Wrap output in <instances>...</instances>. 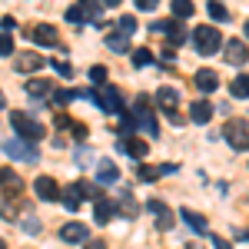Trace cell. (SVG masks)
Returning a JSON list of instances; mask_svg holds the SVG:
<instances>
[{"label":"cell","instance_id":"cell-1","mask_svg":"<svg viewBox=\"0 0 249 249\" xmlns=\"http://www.w3.org/2000/svg\"><path fill=\"white\" fill-rule=\"evenodd\" d=\"M10 123H14V130L20 133V140H27V143H37V140H43V126H40L34 116H27V113H20V110H14L10 113Z\"/></svg>","mask_w":249,"mask_h":249},{"label":"cell","instance_id":"cell-2","mask_svg":"<svg viewBox=\"0 0 249 249\" xmlns=\"http://www.w3.org/2000/svg\"><path fill=\"white\" fill-rule=\"evenodd\" d=\"M223 136H226V143H230L232 150H249V123L246 120H226V126H223Z\"/></svg>","mask_w":249,"mask_h":249},{"label":"cell","instance_id":"cell-3","mask_svg":"<svg viewBox=\"0 0 249 249\" xmlns=\"http://www.w3.org/2000/svg\"><path fill=\"white\" fill-rule=\"evenodd\" d=\"M193 40H196V50H199L203 57H213V53L223 47V37H219L216 27H196V30H193Z\"/></svg>","mask_w":249,"mask_h":249},{"label":"cell","instance_id":"cell-4","mask_svg":"<svg viewBox=\"0 0 249 249\" xmlns=\"http://www.w3.org/2000/svg\"><path fill=\"white\" fill-rule=\"evenodd\" d=\"M156 107L170 116V123H183V116L176 113V107H179V93H176L173 87H160V90H156Z\"/></svg>","mask_w":249,"mask_h":249},{"label":"cell","instance_id":"cell-5","mask_svg":"<svg viewBox=\"0 0 249 249\" xmlns=\"http://www.w3.org/2000/svg\"><path fill=\"white\" fill-rule=\"evenodd\" d=\"M3 150H7V156H14V160H20V163H37V160H40L37 146L27 143V140H7Z\"/></svg>","mask_w":249,"mask_h":249},{"label":"cell","instance_id":"cell-6","mask_svg":"<svg viewBox=\"0 0 249 249\" xmlns=\"http://www.w3.org/2000/svg\"><path fill=\"white\" fill-rule=\"evenodd\" d=\"M90 100H96L107 113H123V96H120V90H113V87H107L103 93H87Z\"/></svg>","mask_w":249,"mask_h":249},{"label":"cell","instance_id":"cell-7","mask_svg":"<svg viewBox=\"0 0 249 249\" xmlns=\"http://www.w3.org/2000/svg\"><path fill=\"white\" fill-rule=\"evenodd\" d=\"M0 190H3V196H20V190H23V179H20L14 170H7V166H0Z\"/></svg>","mask_w":249,"mask_h":249},{"label":"cell","instance_id":"cell-8","mask_svg":"<svg viewBox=\"0 0 249 249\" xmlns=\"http://www.w3.org/2000/svg\"><path fill=\"white\" fill-rule=\"evenodd\" d=\"M136 123H140L146 133H156L153 110H150V96H136Z\"/></svg>","mask_w":249,"mask_h":249},{"label":"cell","instance_id":"cell-9","mask_svg":"<svg viewBox=\"0 0 249 249\" xmlns=\"http://www.w3.org/2000/svg\"><path fill=\"white\" fill-rule=\"evenodd\" d=\"M146 210L156 216V226H160V230H173V223H176V219H173L170 206H166L163 199H150V203H146Z\"/></svg>","mask_w":249,"mask_h":249},{"label":"cell","instance_id":"cell-10","mask_svg":"<svg viewBox=\"0 0 249 249\" xmlns=\"http://www.w3.org/2000/svg\"><path fill=\"white\" fill-rule=\"evenodd\" d=\"M34 190H37V196L43 199V203H53V199H60V186H57V179H53V176H37Z\"/></svg>","mask_w":249,"mask_h":249},{"label":"cell","instance_id":"cell-11","mask_svg":"<svg viewBox=\"0 0 249 249\" xmlns=\"http://www.w3.org/2000/svg\"><path fill=\"white\" fill-rule=\"evenodd\" d=\"M193 83H196V90H199V93H213V90L219 87V73L210 70V67H203V70H196Z\"/></svg>","mask_w":249,"mask_h":249},{"label":"cell","instance_id":"cell-12","mask_svg":"<svg viewBox=\"0 0 249 249\" xmlns=\"http://www.w3.org/2000/svg\"><path fill=\"white\" fill-rule=\"evenodd\" d=\"M223 53H226V63H246L249 47L243 40H226V43H223Z\"/></svg>","mask_w":249,"mask_h":249},{"label":"cell","instance_id":"cell-13","mask_svg":"<svg viewBox=\"0 0 249 249\" xmlns=\"http://www.w3.org/2000/svg\"><path fill=\"white\" fill-rule=\"evenodd\" d=\"M30 37L37 40L40 47H57V30H53L50 23H37V27L30 30Z\"/></svg>","mask_w":249,"mask_h":249},{"label":"cell","instance_id":"cell-14","mask_svg":"<svg viewBox=\"0 0 249 249\" xmlns=\"http://www.w3.org/2000/svg\"><path fill=\"white\" fill-rule=\"evenodd\" d=\"M93 213H96V216H93L96 223H110V219L116 216V206L110 203V199H103V196H96V203H93Z\"/></svg>","mask_w":249,"mask_h":249},{"label":"cell","instance_id":"cell-15","mask_svg":"<svg viewBox=\"0 0 249 249\" xmlns=\"http://www.w3.org/2000/svg\"><path fill=\"white\" fill-rule=\"evenodd\" d=\"M60 239H63V243H83V239H87V226H83V223H67V226L60 230Z\"/></svg>","mask_w":249,"mask_h":249},{"label":"cell","instance_id":"cell-16","mask_svg":"<svg viewBox=\"0 0 249 249\" xmlns=\"http://www.w3.org/2000/svg\"><path fill=\"white\" fill-rule=\"evenodd\" d=\"M190 116H193V123H210L213 120V107L206 103V100H196L190 107Z\"/></svg>","mask_w":249,"mask_h":249},{"label":"cell","instance_id":"cell-17","mask_svg":"<svg viewBox=\"0 0 249 249\" xmlns=\"http://www.w3.org/2000/svg\"><path fill=\"white\" fill-rule=\"evenodd\" d=\"M27 93H30V96H37V100H40V96H53V83H50V80H27Z\"/></svg>","mask_w":249,"mask_h":249},{"label":"cell","instance_id":"cell-18","mask_svg":"<svg viewBox=\"0 0 249 249\" xmlns=\"http://www.w3.org/2000/svg\"><path fill=\"white\" fill-rule=\"evenodd\" d=\"M96 179H100V183H116V179H120V170H116V163L103 160V163L96 166Z\"/></svg>","mask_w":249,"mask_h":249},{"label":"cell","instance_id":"cell-19","mask_svg":"<svg viewBox=\"0 0 249 249\" xmlns=\"http://www.w3.org/2000/svg\"><path fill=\"white\" fill-rule=\"evenodd\" d=\"M60 196H63V206H67L70 213H77V210H80V203H83V196H80L77 183H73V186H67V190L60 193Z\"/></svg>","mask_w":249,"mask_h":249},{"label":"cell","instance_id":"cell-20","mask_svg":"<svg viewBox=\"0 0 249 249\" xmlns=\"http://www.w3.org/2000/svg\"><path fill=\"white\" fill-rule=\"evenodd\" d=\"M179 216H183V223H186L193 232H206V219H203V216H199L196 210H183Z\"/></svg>","mask_w":249,"mask_h":249},{"label":"cell","instance_id":"cell-21","mask_svg":"<svg viewBox=\"0 0 249 249\" xmlns=\"http://www.w3.org/2000/svg\"><path fill=\"white\" fill-rule=\"evenodd\" d=\"M230 93L236 96V100H249V77L246 73H239V77L230 83Z\"/></svg>","mask_w":249,"mask_h":249},{"label":"cell","instance_id":"cell-22","mask_svg":"<svg viewBox=\"0 0 249 249\" xmlns=\"http://www.w3.org/2000/svg\"><path fill=\"white\" fill-rule=\"evenodd\" d=\"M43 63H47V60L40 57V53H23V57L17 60V70H23V73H27V70H40Z\"/></svg>","mask_w":249,"mask_h":249},{"label":"cell","instance_id":"cell-23","mask_svg":"<svg viewBox=\"0 0 249 249\" xmlns=\"http://www.w3.org/2000/svg\"><path fill=\"white\" fill-rule=\"evenodd\" d=\"M123 150H126L130 156H136V160H143V156L150 153V146H146L143 140H123Z\"/></svg>","mask_w":249,"mask_h":249},{"label":"cell","instance_id":"cell-24","mask_svg":"<svg viewBox=\"0 0 249 249\" xmlns=\"http://www.w3.org/2000/svg\"><path fill=\"white\" fill-rule=\"evenodd\" d=\"M193 10H196V7H193L190 0H176V3H173V20H179V17H193Z\"/></svg>","mask_w":249,"mask_h":249},{"label":"cell","instance_id":"cell-25","mask_svg":"<svg viewBox=\"0 0 249 249\" xmlns=\"http://www.w3.org/2000/svg\"><path fill=\"white\" fill-rule=\"evenodd\" d=\"M120 210H123V216H130V219H133L140 206H136V199L130 196V193H123V196H120Z\"/></svg>","mask_w":249,"mask_h":249},{"label":"cell","instance_id":"cell-26","mask_svg":"<svg viewBox=\"0 0 249 249\" xmlns=\"http://www.w3.org/2000/svg\"><path fill=\"white\" fill-rule=\"evenodd\" d=\"M206 10H210V20H216V23H226V20H230V10H226L223 3H210Z\"/></svg>","mask_w":249,"mask_h":249},{"label":"cell","instance_id":"cell-27","mask_svg":"<svg viewBox=\"0 0 249 249\" xmlns=\"http://www.w3.org/2000/svg\"><path fill=\"white\" fill-rule=\"evenodd\" d=\"M107 47L116 50V53H123V50H126V37H123V34H110V37H107Z\"/></svg>","mask_w":249,"mask_h":249},{"label":"cell","instance_id":"cell-28","mask_svg":"<svg viewBox=\"0 0 249 249\" xmlns=\"http://www.w3.org/2000/svg\"><path fill=\"white\" fill-rule=\"evenodd\" d=\"M133 30H136V17H130V14H123V17H120V34H123V37H130Z\"/></svg>","mask_w":249,"mask_h":249},{"label":"cell","instance_id":"cell-29","mask_svg":"<svg viewBox=\"0 0 249 249\" xmlns=\"http://www.w3.org/2000/svg\"><path fill=\"white\" fill-rule=\"evenodd\" d=\"M67 20H70V23H83V20H87V10H83V7H70V10H67Z\"/></svg>","mask_w":249,"mask_h":249},{"label":"cell","instance_id":"cell-30","mask_svg":"<svg viewBox=\"0 0 249 249\" xmlns=\"http://www.w3.org/2000/svg\"><path fill=\"white\" fill-rule=\"evenodd\" d=\"M73 90H53V103H57V107H63V103H70V100H73Z\"/></svg>","mask_w":249,"mask_h":249},{"label":"cell","instance_id":"cell-31","mask_svg":"<svg viewBox=\"0 0 249 249\" xmlns=\"http://www.w3.org/2000/svg\"><path fill=\"white\" fill-rule=\"evenodd\" d=\"M150 60H153V53H150V50H136V53H133V67H146Z\"/></svg>","mask_w":249,"mask_h":249},{"label":"cell","instance_id":"cell-32","mask_svg":"<svg viewBox=\"0 0 249 249\" xmlns=\"http://www.w3.org/2000/svg\"><path fill=\"white\" fill-rule=\"evenodd\" d=\"M0 53H3V57L14 53V40H10V34H0Z\"/></svg>","mask_w":249,"mask_h":249},{"label":"cell","instance_id":"cell-33","mask_svg":"<svg viewBox=\"0 0 249 249\" xmlns=\"http://www.w3.org/2000/svg\"><path fill=\"white\" fill-rule=\"evenodd\" d=\"M77 190H80L83 199H96V186H93V183H77Z\"/></svg>","mask_w":249,"mask_h":249},{"label":"cell","instance_id":"cell-34","mask_svg":"<svg viewBox=\"0 0 249 249\" xmlns=\"http://www.w3.org/2000/svg\"><path fill=\"white\" fill-rule=\"evenodd\" d=\"M90 80H93L96 87H103V80H107V67H93V70H90Z\"/></svg>","mask_w":249,"mask_h":249},{"label":"cell","instance_id":"cell-35","mask_svg":"<svg viewBox=\"0 0 249 249\" xmlns=\"http://www.w3.org/2000/svg\"><path fill=\"white\" fill-rule=\"evenodd\" d=\"M136 173H140V179H156V176H160L163 170H153V166H140Z\"/></svg>","mask_w":249,"mask_h":249},{"label":"cell","instance_id":"cell-36","mask_svg":"<svg viewBox=\"0 0 249 249\" xmlns=\"http://www.w3.org/2000/svg\"><path fill=\"white\" fill-rule=\"evenodd\" d=\"M53 70H57L60 77H73V67H70V63H63V60H57V63H53Z\"/></svg>","mask_w":249,"mask_h":249},{"label":"cell","instance_id":"cell-37","mask_svg":"<svg viewBox=\"0 0 249 249\" xmlns=\"http://www.w3.org/2000/svg\"><path fill=\"white\" fill-rule=\"evenodd\" d=\"M90 160H93L90 150H77V166H90Z\"/></svg>","mask_w":249,"mask_h":249},{"label":"cell","instance_id":"cell-38","mask_svg":"<svg viewBox=\"0 0 249 249\" xmlns=\"http://www.w3.org/2000/svg\"><path fill=\"white\" fill-rule=\"evenodd\" d=\"M70 130H73L77 140H87V126H83V123H70Z\"/></svg>","mask_w":249,"mask_h":249},{"label":"cell","instance_id":"cell-39","mask_svg":"<svg viewBox=\"0 0 249 249\" xmlns=\"http://www.w3.org/2000/svg\"><path fill=\"white\" fill-rule=\"evenodd\" d=\"M83 249H107V243H103V239H87Z\"/></svg>","mask_w":249,"mask_h":249},{"label":"cell","instance_id":"cell-40","mask_svg":"<svg viewBox=\"0 0 249 249\" xmlns=\"http://www.w3.org/2000/svg\"><path fill=\"white\" fill-rule=\"evenodd\" d=\"M136 7H140V10H146V14H150V10H156V0H136Z\"/></svg>","mask_w":249,"mask_h":249},{"label":"cell","instance_id":"cell-41","mask_svg":"<svg viewBox=\"0 0 249 249\" xmlns=\"http://www.w3.org/2000/svg\"><path fill=\"white\" fill-rule=\"evenodd\" d=\"M213 246H216V249H230V243H226V239H219V236H213Z\"/></svg>","mask_w":249,"mask_h":249},{"label":"cell","instance_id":"cell-42","mask_svg":"<svg viewBox=\"0 0 249 249\" xmlns=\"http://www.w3.org/2000/svg\"><path fill=\"white\" fill-rule=\"evenodd\" d=\"M3 107H7V96H3V93H0V110H3Z\"/></svg>","mask_w":249,"mask_h":249},{"label":"cell","instance_id":"cell-43","mask_svg":"<svg viewBox=\"0 0 249 249\" xmlns=\"http://www.w3.org/2000/svg\"><path fill=\"white\" fill-rule=\"evenodd\" d=\"M186 249H199V246H196V243H186Z\"/></svg>","mask_w":249,"mask_h":249},{"label":"cell","instance_id":"cell-44","mask_svg":"<svg viewBox=\"0 0 249 249\" xmlns=\"http://www.w3.org/2000/svg\"><path fill=\"white\" fill-rule=\"evenodd\" d=\"M246 37H249V20H246Z\"/></svg>","mask_w":249,"mask_h":249},{"label":"cell","instance_id":"cell-45","mask_svg":"<svg viewBox=\"0 0 249 249\" xmlns=\"http://www.w3.org/2000/svg\"><path fill=\"white\" fill-rule=\"evenodd\" d=\"M0 249H7V246H3V239H0Z\"/></svg>","mask_w":249,"mask_h":249}]
</instances>
